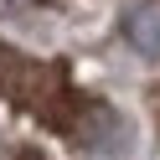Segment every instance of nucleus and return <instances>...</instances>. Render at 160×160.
I'll return each instance as SVG.
<instances>
[{"mask_svg": "<svg viewBox=\"0 0 160 160\" xmlns=\"http://www.w3.org/2000/svg\"><path fill=\"white\" fill-rule=\"evenodd\" d=\"M124 36L134 52L160 57V0H129L124 11Z\"/></svg>", "mask_w": 160, "mask_h": 160, "instance_id": "obj_1", "label": "nucleus"}, {"mask_svg": "<svg viewBox=\"0 0 160 160\" xmlns=\"http://www.w3.org/2000/svg\"><path fill=\"white\" fill-rule=\"evenodd\" d=\"M0 5H26V0H0Z\"/></svg>", "mask_w": 160, "mask_h": 160, "instance_id": "obj_2", "label": "nucleus"}, {"mask_svg": "<svg viewBox=\"0 0 160 160\" xmlns=\"http://www.w3.org/2000/svg\"><path fill=\"white\" fill-rule=\"evenodd\" d=\"M16 160H36V155H16Z\"/></svg>", "mask_w": 160, "mask_h": 160, "instance_id": "obj_3", "label": "nucleus"}]
</instances>
